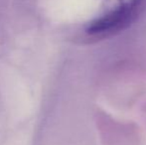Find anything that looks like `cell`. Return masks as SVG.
I'll return each mask as SVG.
<instances>
[{"label":"cell","instance_id":"1","mask_svg":"<svg viewBox=\"0 0 146 145\" xmlns=\"http://www.w3.org/2000/svg\"><path fill=\"white\" fill-rule=\"evenodd\" d=\"M144 0H104V11L87 30L94 39H102L125 28L142 6Z\"/></svg>","mask_w":146,"mask_h":145}]
</instances>
